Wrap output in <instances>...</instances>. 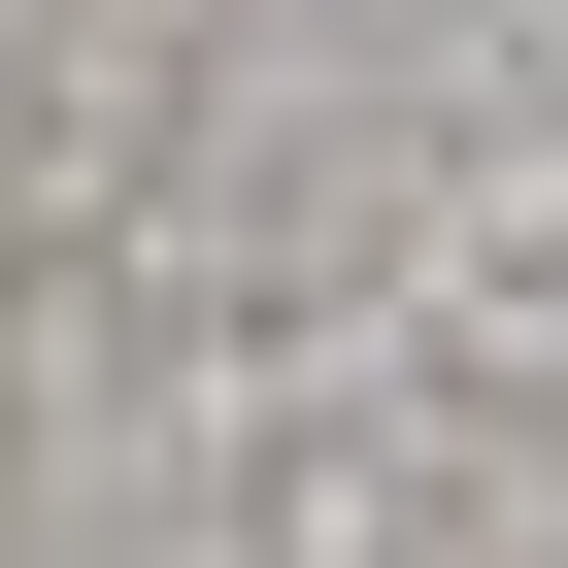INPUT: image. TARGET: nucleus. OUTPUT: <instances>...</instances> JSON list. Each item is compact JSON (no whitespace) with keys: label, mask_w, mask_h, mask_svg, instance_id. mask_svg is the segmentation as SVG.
I'll list each match as a JSON object with an SVG mask.
<instances>
[]
</instances>
